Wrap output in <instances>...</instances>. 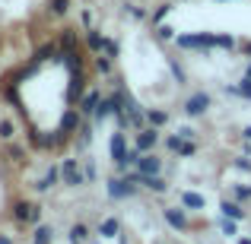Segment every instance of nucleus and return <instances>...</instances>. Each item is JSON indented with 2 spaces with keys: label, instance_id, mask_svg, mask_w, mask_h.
Listing matches in <instances>:
<instances>
[{
  "label": "nucleus",
  "instance_id": "f257e3e1",
  "mask_svg": "<svg viewBox=\"0 0 251 244\" xmlns=\"http://www.w3.org/2000/svg\"><path fill=\"white\" fill-rule=\"evenodd\" d=\"M175 44L184 51H210L216 48V35H207V32H197V35H175Z\"/></svg>",
  "mask_w": 251,
  "mask_h": 244
},
{
  "label": "nucleus",
  "instance_id": "f03ea898",
  "mask_svg": "<svg viewBox=\"0 0 251 244\" xmlns=\"http://www.w3.org/2000/svg\"><path fill=\"white\" fill-rule=\"evenodd\" d=\"M61 181L67 184V187H83V184H86V175L80 171L76 159H64L61 162Z\"/></svg>",
  "mask_w": 251,
  "mask_h": 244
},
{
  "label": "nucleus",
  "instance_id": "7ed1b4c3",
  "mask_svg": "<svg viewBox=\"0 0 251 244\" xmlns=\"http://www.w3.org/2000/svg\"><path fill=\"white\" fill-rule=\"evenodd\" d=\"M210 105H213V98H210L207 92H194V95L184 102V114H188V117H201V114L210 111Z\"/></svg>",
  "mask_w": 251,
  "mask_h": 244
},
{
  "label": "nucleus",
  "instance_id": "20e7f679",
  "mask_svg": "<svg viewBox=\"0 0 251 244\" xmlns=\"http://www.w3.org/2000/svg\"><path fill=\"white\" fill-rule=\"evenodd\" d=\"M156 143H159V127H140L134 136V146L140 149V153H153Z\"/></svg>",
  "mask_w": 251,
  "mask_h": 244
},
{
  "label": "nucleus",
  "instance_id": "39448f33",
  "mask_svg": "<svg viewBox=\"0 0 251 244\" xmlns=\"http://www.w3.org/2000/svg\"><path fill=\"white\" fill-rule=\"evenodd\" d=\"M162 219H166L175 232H184V228H188V209L184 206H166L162 209Z\"/></svg>",
  "mask_w": 251,
  "mask_h": 244
},
{
  "label": "nucleus",
  "instance_id": "423d86ee",
  "mask_svg": "<svg viewBox=\"0 0 251 244\" xmlns=\"http://www.w3.org/2000/svg\"><path fill=\"white\" fill-rule=\"evenodd\" d=\"M134 181H130V177L127 175H124V177H111V181H108V194L111 197H115V200H124V197H134Z\"/></svg>",
  "mask_w": 251,
  "mask_h": 244
},
{
  "label": "nucleus",
  "instance_id": "0eeeda50",
  "mask_svg": "<svg viewBox=\"0 0 251 244\" xmlns=\"http://www.w3.org/2000/svg\"><path fill=\"white\" fill-rule=\"evenodd\" d=\"M108 149H111V159H115V165L121 168V165H124V155H127V143H124V130H115V133H111V143H108Z\"/></svg>",
  "mask_w": 251,
  "mask_h": 244
},
{
  "label": "nucleus",
  "instance_id": "6e6552de",
  "mask_svg": "<svg viewBox=\"0 0 251 244\" xmlns=\"http://www.w3.org/2000/svg\"><path fill=\"white\" fill-rule=\"evenodd\" d=\"M137 171H143V175H159L162 159H156V153H143L140 162H137Z\"/></svg>",
  "mask_w": 251,
  "mask_h": 244
},
{
  "label": "nucleus",
  "instance_id": "1a4fd4ad",
  "mask_svg": "<svg viewBox=\"0 0 251 244\" xmlns=\"http://www.w3.org/2000/svg\"><path fill=\"white\" fill-rule=\"evenodd\" d=\"M178 200H181L184 209H203V206H207V197H203V194H194V190H181V194H178Z\"/></svg>",
  "mask_w": 251,
  "mask_h": 244
},
{
  "label": "nucleus",
  "instance_id": "9d476101",
  "mask_svg": "<svg viewBox=\"0 0 251 244\" xmlns=\"http://www.w3.org/2000/svg\"><path fill=\"white\" fill-rule=\"evenodd\" d=\"M57 181H61V168H57V165H51V168L42 175V181L35 184V190H42V194H45V190H51Z\"/></svg>",
  "mask_w": 251,
  "mask_h": 244
},
{
  "label": "nucleus",
  "instance_id": "9b49d317",
  "mask_svg": "<svg viewBox=\"0 0 251 244\" xmlns=\"http://www.w3.org/2000/svg\"><path fill=\"white\" fill-rule=\"evenodd\" d=\"M32 213H35V203H25V200L13 203V219H16V222H29Z\"/></svg>",
  "mask_w": 251,
  "mask_h": 244
},
{
  "label": "nucleus",
  "instance_id": "f8f14e48",
  "mask_svg": "<svg viewBox=\"0 0 251 244\" xmlns=\"http://www.w3.org/2000/svg\"><path fill=\"white\" fill-rule=\"evenodd\" d=\"M80 108H67V111H64V121H61V130H64V133H70V130H76V127H80Z\"/></svg>",
  "mask_w": 251,
  "mask_h": 244
},
{
  "label": "nucleus",
  "instance_id": "ddd939ff",
  "mask_svg": "<svg viewBox=\"0 0 251 244\" xmlns=\"http://www.w3.org/2000/svg\"><path fill=\"white\" fill-rule=\"evenodd\" d=\"M220 213L226 216V219H235V222L245 219V209H242L239 203H229V200H223V203H220Z\"/></svg>",
  "mask_w": 251,
  "mask_h": 244
},
{
  "label": "nucleus",
  "instance_id": "4468645a",
  "mask_svg": "<svg viewBox=\"0 0 251 244\" xmlns=\"http://www.w3.org/2000/svg\"><path fill=\"white\" fill-rule=\"evenodd\" d=\"M118 232H121V222H118L115 216L102 219V225H99V235H102V238H118Z\"/></svg>",
  "mask_w": 251,
  "mask_h": 244
},
{
  "label": "nucleus",
  "instance_id": "2eb2a0df",
  "mask_svg": "<svg viewBox=\"0 0 251 244\" xmlns=\"http://www.w3.org/2000/svg\"><path fill=\"white\" fill-rule=\"evenodd\" d=\"M54 241V228L51 225H38L35 235H32V244H51Z\"/></svg>",
  "mask_w": 251,
  "mask_h": 244
},
{
  "label": "nucleus",
  "instance_id": "dca6fc26",
  "mask_svg": "<svg viewBox=\"0 0 251 244\" xmlns=\"http://www.w3.org/2000/svg\"><path fill=\"white\" fill-rule=\"evenodd\" d=\"M147 124H150V127H166L169 114H166V111H159V108H150L147 111Z\"/></svg>",
  "mask_w": 251,
  "mask_h": 244
},
{
  "label": "nucleus",
  "instance_id": "f3484780",
  "mask_svg": "<svg viewBox=\"0 0 251 244\" xmlns=\"http://www.w3.org/2000/svg\"><path fill=\"white\" fill-rule=\"evenodd\" d=\"M96 105H99V92H86L80 102V114H96Z\"/></svg>",
  "mask_w": 251,
  "mask_h": 244
},
{
  "label": "nucleus",
  "instance_id": "a211bd4d",
  "mask_svg": "<svg viewBox=\"0 0 251 244\" xmlns=\"http://www.w3.org/2000/svg\"><path fill=\"white\" fill-rule=\"evenodd\" d=\"M226 92H232V95H242V98H248V102H251V76H245L239 86H226Z\"/></svg>",
  "mask_w": 251,
  "mask_h": 244
},
{
  "label": "nucleus",
  "instance_id": "6ab92c4d",
  "mask_svg": "<svg viewBox=\"0 0 251 244\" xmlns=\"http://www.w3.org/2000/svg\"><path fill=\"white\" fill-rule=\"evenodd\" d=\"M70 241H74V244H83V241H89V228H86L83 222L70 225Z\"/></svg>",
  "mask_w": 251,
  "mask_h": 244
},
{
  "label": "nucleus",
  "instance_id": "aec40b11",
  "mask_svg": "<svg viewBox=\"0 0 251 244\" xmlns=\"http://www.w3.org/2000/svg\"><path fill=\"white\" fill-rule=\"evenodd\" d=\"M102 42H105V35H102V32H96V29H89V32H86V44H89V48L96 51V54L102 51Z\"/></svg>",
  "mask_w": 251,
  "mask_h": 244
},
{
  "label": "nucleus",
  "instance_id": "412c9836",
  "mask_svg": "<svg viewBox=\"0 0 251 244\" xmlns=\"http://www.w3.org/2000/svg\"><path fill=\"white\" fill-rule=\"evenodd\" d=\"M175 153L188 159V155H194V153H197V143H194V140H184V136H181V143H178V149H175Z\"/></svg>",
  "mask_w": 251,
  "mask_h": 244
},
{
  "label": "nucleus",
  "instance_id": "4be33fe9",
  "mask_svg": "<svg viewBox=\"0 0 251 244\" xmlns=\"http://www.w3.org/2000/svg\"><path fill=\"white\" fill-rule=\"evenodd\" d=\"M169 13H172V3H159V6H156V13H153V16H150V22H153V25H159L162 19L169 16Z\"/></svg>",
  "mask_w": 251,
  "mask_h": 244
},
{
  "label": "nucleus",
  "instance_id": "5701e85b",
  "mask_svg": "<svg viewBox=\"0 0 251 244\" xmlns=\"http://www.w3.org/2000/svg\"><path fill=\"white\" fill-rule=\"evenodd\" d=\"M156 38H159V42H175V29H172V25H156Z\"/></svg>",
  "mask_w": 251,
  "mask_h": 244
},
{
  "label": "nucleus",
  "instance_id": "b1692460",
  "mask_svg": "<svg viewBox=\"0 0 251 244\" xmlns=\"http://www.w3.org/2000/svg\"><path fill=\"white\" fill-rule=\"evenodd\" d=\"M96 70H99V73H105V76H108V73H111V57L99 51V57H96Z\"/></svg>",
  "mask_w": 251,
  "mask_h": 244
},
{
  "label": "nucleus",
  "instance_id": "393cba45",
  "mask_svg": "<svg viewBox=\"0 0 251 244\" xmlns=\"http://www.w3.org/2000/svg\"><path fill=\"white\" fill-rule=\"evenodd\" d=\"M16 136V127H13V121H0V140H13Z\"/></svg>",
  "mask_w": 251,
  "mask_h": 244
},
{
  "label": "nucleus",
  "instance_id": "a878e982",
  "mask_svg": "<svg viewBox=\"0 0 251 244\" xmlns=\"http://www.w3.org/2000/svg\"><path fill=\"white\" fill-rule=\"evenodd\" d=\"M67 10H70V0H51V13L54 16H64Z\"/></svg>",
  "mask_w": 251,
  "mask_h": 244
},
{
  "label": "nucleus",
  "instance_id": "bb28decb",
  "mask_svg": "<svg viewBox=\"0 0 251 244\" xmlns=\"http://www.w3.org/2000/svg\"><path fill=\"white\" fill-rule=\"evenodd\" d=\"M102 51L108 57H118V42H115V38H105V42H102Z\"/></svg>",
  "mask_w": 251,
  "mask_h": 244
},
{
  "label": "nucleus",
  "instance_id": "cd10ccee",
  "mask_svg": "<svg viewBox=\"0 0 251 244\" xmlns=\"http://www.w3.org/2000/svg\"><path fill=\"white\" fill-rule=\"evenodd\" d=\"M216 48H235V38L232 35H216Z\"/></svg>",
  "mask_w": 251,
  "mask_h": 244
},
{
  "label": "nucleus",
  "instance_id": "c85d7f7f",
  "mask_svg": "<svg viewBox=\"0 0 251 244\" xmlns=\"http://www.w3.org/2000/svg\"><path fill=\"white\" fill-rule=\"evenodd\" d=\"M220 228H223V232H226V235H235V232H239V228H235V219H226V216H223Z\"/></svg>",
  "mask_w": 251,
  "mask_h": 244
},
{
  "label": "nucleus",
  "instance_id": "c756f323",
  "mask_svg": "<svg viewBox=\"0 0 251 244\" xmlns=\"http://www.w3.org/2000/svg\"><path fill=\"white\" fill-rule=\"evenodd\" d=\"M10 159H13V162H23V159H25V149H23V146H10Z\"/></svg>",
  "mask_w": 251,
  "mask_h": 244
},
{
  "label": "nucleus",
  "instance_id": "7c9ffc66",
  "mask_svg": "<svg viewBox=\"0 0 251 244\" xmlns=\"http://www.w3.org/2000/svg\"><path fill=\"white\" fill-rule=\"evenodd\" d=\"M169 67H172V73H175V80H178V83H184V70L178 67L175 61H169Z\"/></svg>",
  "mask_w": 251,
  "mask_h": 244
},
{
  "label": "nucleus",
  "instance_id": "2f4dec72",
  "mask_svg": "<svg viewBox=\"0 0 251 244\" xmlns=\"http://www.w3.org/2000/svg\"><path fill=\"white\" fill-rule=\"evenodd\" d=\"M178 143H181V133H172L169 140H166V146L172 149V153H175V149H178Z\"/></svg>",
  "mask_w": 251,
  "mask_h": 244
},
{
  "label": "nucleus",
  "instance_id": "473e14b6",
  "mask_svg": "<svg viewBox=\"0 0 251 244\" xmlns=\"http://www.w3.org/2000/svg\"><path fill=\"white\" fill-rule=\"evenodd\" d=\"M232 165H235V168H242V171H251V162L245 159V155H242V159H235Z\"/></svg>",
  "mask_w": 251,
  "mask_h": 244
},
{
  "label": "nucleus",
  "instance_id": "72a5a7b5",
  "mask_svg": "<svg viewBox=\"0 0 251 244\" xmlns=\"http://www.w3.org/2000/svg\"><path fill=\"white\" fill-rule=\"evenodd\" d=\"M235 197H239V200H248V197H251V187H235Z\"/></svg>",
  "mask_w": 251,
  "mask_h": 244
},
{
  "label": "nucleus",
  "instance_id": "f704fd0d",
  "mask_svg": "<svg viewBox=\"0 0 251 244\" xmlns=\"http://www.w3.org/2000/svg\"><path fill=\"white\" fill-rule=\"evenodd\" d=\"M127 10H130V16H134V19H147V13H143L140 6H127Z\"/></svg>",
  "mask_w": 251,
  "mask_h": 244
},
{
  "label": "nucleus",
  "instance_id": "c9c22d12",
  "mask_svg": "<svg viewBox=\"0 0 251 244\" xmlns=\"http://www.w3.org/2000/svg\"><path fill=\"white\" fill-rule=\"evenodd\" d=\"M178 133H181L184 140H194V136H197V133H194V130H191V127H178Z\"/></svg>",
  "mask_w": 251,
  "mask_h": 244
},
{
  "label": "nucleus",
  "instance_id": "e433bc0d",
  "mask_svg": "<svg viewBox=\"0 0 251 244\" xmlns=\"http://www.w3.org/2000/svg\"><path fill=\"white\" fill-rule=\"evenodd\" d=\"M0 244H13V238L10 235H0Z\"/></svg>",
  "mask_w": 251,
  "mask_h": 244
},
{
  "label": "nucleus",
  "instance_id": "4c0bfd02",
  "mask_svg": "<svg viewBox=\"0 0 251 244\" xmlns=\"http://www.w3.org/2000/svg\"><path fill=\"white\" fill-rule=\"evenodd\" d=\"M242 136H245V140L251 143V127H245V130H242Z\"/></svg>",
  "mask_w": 251,
  "mask_h": 244
},
{
  "label": "nucleus",
  "instance_id": "58836bf2",
  "mask_svg": "<svg viewBox=\"0 0 251 244\" xmlns=\"http://www.w3.org/2000/svg\"><path fill=\"white\" fill-rule=\"evenodd\" d=\"M239 244H251V238H242V241H239Z\"/></svg>",
  "mask_w": 251,
  "mask_h": 244
},
{
  "label": "nucleus",
  "instance_id": "ea45409f",
  "mask_svg": "<svg viewBox=\"0 0 251 244\" xmlns=\"http://www.w3.org/2000/svg\"><path fill=\"white\" fill-rule=\"evenodd\" d=\"M245 76H251V64H248V70H245Z\"/></svg>",
  "mask_w": 251,
  "mask_h": 244
},
{
  "label": "nucleus",
  "instance_id": "a19ab883",
  "mask_svg": "<svg viewBox=\"0 0 251 244\" xmlns=\"http://www.w3.org/2000/svg\"><path fill=\"white\" fill-rule=\"evenodd\" d=\"M248 54H251V44H248Z\"/></svg>",
  "mask_w": 251,
  "mask_h": 244
},
{
  "label": "nucleus",
  "instance_id": "79ce46f5",
  "mask_svg": "<svg viewBox=\"0 0 251 244\" xmlns=\"http://www.w3.org/2000/svg\"><path fill=\"white\" fill-rule=\"evenodd\" d=\"M156 244H159V241H156Z\"/></svg>",
  "mask_w": 251,
  "mask_h": 244
}]
</instances>
